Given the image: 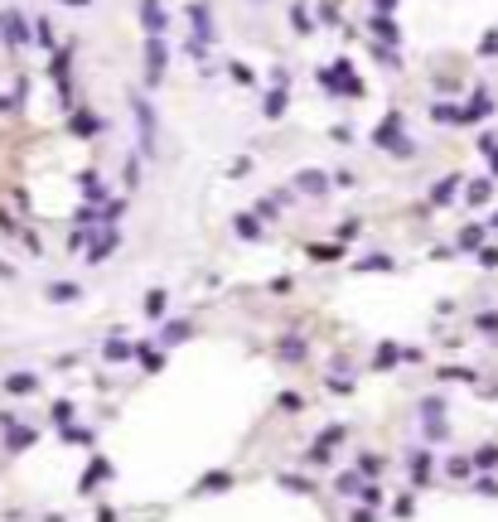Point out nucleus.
Segmentation results:
<instances>
[{
	"label": "nucleus",
	"instance_id": "f257e3e1",
	"mask_svg": "<svg viewBox=\"0 0 498 522\" xmlns=\"http://www.w3.org/2000/svg\"><path fill=\"white\" fill-rule=\"evenodd\" d=\"M5 29H10V39H25V20L20 15H5Z\"/></svg>",
	"mask_w": 498,
	"mask_h": 522
}]
</instances>
